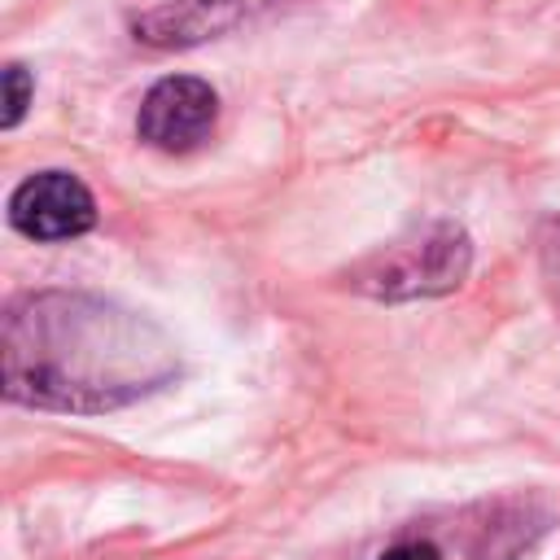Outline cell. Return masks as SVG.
Masks as SVG:
<instances>
[{
  "mask_svg": "<svg viewBox=\"0 0 560 560\" xmlns=\"http://www.w3.org/2000/svg\"><path fill=\"white\" fill-rule=\"evenodd\" d=\"M0 372L9 402L101 416L171 385L179 354L153 319L122 302L39 289L4 311Z\"/></svg>",
  "mask_w": 560,
  "mask_h": 560,
  "instance_id": "1",
  "label": "cell"
},
{
  "mask_svg": "<svg viewBox=\"0 0 560 560\" xmlns=\"http://www.w3.org/2000/svg\"><path fill=\"white\" fill-rule=\"evenodd\" d=\"M472 262V245L468 232L459 223H429L385 249H376L372 258H363L350 271V284L359 293L372 298H433V293H451L459 289V280L468 276Z\"/></svg>",
  "mask_w": 560,
  "mask_h": 560,
  "instance_id": "2",
  "label": "cell"
},
{
  "mask_svg": "<svg viewBox=\"0 0 560 560\" xmlns=\"http://www.w3.org/2000/svg\"><path fill=\"white\" fill-rule=\"evenodd\" d=\"M214 118H219V96L206 79L166 74L144 92L136 131L144 144H153L162 153H188L214 131Z\"/></svg>",
  "mask_w": 560,
  "mask_h": 560,
  "instance_id": "3",
  "label": "cell"
},
{
  "mask_svg": "<svg viewBox=\"0 0 560 560\" xmlns=\"http://www.w3.org/2000/svg\"><path fill=\"white\" fill-rule=\"evenodd\" d=\"M9 223L31 241H74L92 232L96 201L70 171H35L9 197Z\"/></svg>",
  "mask_w": 560,
  "mask_h": 560,
  "instance_id": "4",
  "label": "cell"
},
{
  "mask_svg": "<svg viewBox=\"0 0 560 560\" xmlns=\"http://www.w3.org/2000/svg\"><path fill=\"white\" fill-rule=\"evenodd\" d=\"M271 0H171L136 18V39L153 48H192L262 13Z\"/></svg>",
  "mask_w": 560,
  "mask_h": 560,
  "instance_id": "5",
  "label": "cell"
},
{
  "mask_svg": "<svg viewBox=\"0 0 560 560\" xmlns=\"http://www.w3.org/2000/svg\"><path fill=\"white\" fill-rule=\"evenodd\" d=\"M31 92H35V83H31L26 66L9 61V66H4V114H0V127H4V131L22 122V114H26V105H31Z\"/></svg>",
  "mask_w": 560,
  "mask_h": 560,
  "instance_id": "6",
  "label": "cell"
},
{
  "mask_svg": "<svg viewBox=\"0 0 560 560\" xmlns=\"http://www.w3.org/2000/svg\"><path fill=\"white\" fill-rule=\"evenodd\" d=\"M538 254H542V280H547V293L560 311V219H551L538 236Z\"/></svg>",
  "mask_w": 560,
  "mask_h": 560,
  "instance_id": "7",
  "label": "cell"
},
{
  "mask_svg": "<svg viewBox=\"0 0 560 560\" xmlns=\"http://www.w3.org/2000/svg\"><path fill=\"white\" fill-rule=\"evenodd\" d=\"M376 560H442V556H438V547H433V542L411 538V542H394V547H389V551H381Z\"/></svg>",
  "mask_w": 560,
  "mask_h": 560,
  "instance_id": "8",
  "label": "cell"
}]
</instances>
